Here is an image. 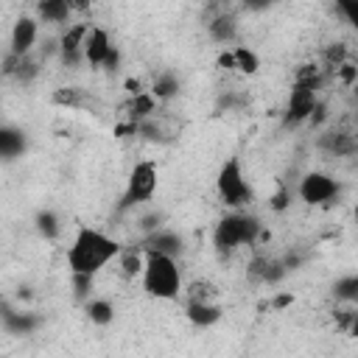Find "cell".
<instances>
[{"label":"cell","instance_id":"4316f807","mask_svg":"<svg viewBox=\"0 0 358 358\" xmlns=\"http://www.w3.org/2000/svg\"><path fill=\"white\" fill-rule=\"evenodd\" d=\"M355 224H358V204H355Z\"/></svg>","mask_w":358,"mask_h":358},{"label":"cell","instance_id":"5b68a950","mask_svg":"<svg viewBox=\"0 0 358 358\" xmlns=\"http://www.w3.org/2000/svg\"><path fill=\"white\" fill-rule=\"evenodd\" d=\"M159 190V168L154 159H140L134 162V168L126 176L123 193L117 199V213H131L137 207H145L148 201H154Z\"/></svg>","mask_w":358,"mask_h":358},{"label":"cell","instance_id":"2e32d148","mask_svg":"<svg viewBox=\"0 0 358 358\" xmlns=\"http://www.w3.org/2000/svg\"><path fill=\"white\" fill-rule=\"evenodd\" d=\"M25 148H28V137H25L22 129H17L11 123L0 126V157L6 162H14L17 157H22Z\"/></svg>","mask_w":358,"mask_h":358},{"label":"cell","instance_id":"6da1fadb","mask_svg":"<svg viewBox=\"0 0 358 358\" xmlns=\"http://www.w3.org/2000/svg\"><path fill=\"white\" fill-rule=\"evenodd\" d=\"M120 252H123L120 241H115L112 235H106V232L98 229V227L84 224V227H78L76 235L70 238L64 263H67L70 277L95 280L112 260L120 257Z\"/></svg>","mask_w":358,"mask_h":358},{"label":"cell","instance_id":"4fadbf2b","mask_svg":"<svg viewBox=\"0 0 358 358\" xmlns=\"http://www.w3.org/2000/svg\"><path fill=\"white\" fill-rule=\"evenodd\" d=\"M143 246L151 249V252L176 257V260H179V255L185 252V241H182V235H179L176 229H168V227H162V229L151 232L148 238H143Z\"/></svg>","mask_w":358,"mask_h":358},{"label":"cell","instance_id":"484cf974","mask_svg":"<svg viewBox=\"0 0 358 358\" xmlns=\"http://www.w3.org/2000/svg\"><path fill=\"white\" fill-rule=\"evenodd\" d=\"M291 302H294V296H291V294H282V296L274 299V308H285V305H291Z\"/></svg>","mask_w":358,"mask_h":358},{"label":"cell","instance_id":"d6986e66","mask_svg":"<svg viewBox=\"0 0 358 358\" xmlns=\"http://www.w3.org/2000/svg\"><path fill=\"white\" fill-rule=\"evenodd\" d=\"M84 313H87V319H90L95 327H106V324L115 322V305H112L106 296H92V299H87Z\"/></svg>","mask_w":358,"mask_h":358},{"label":"cell","instance_id":"7402d4cb","mask_svg":"<svg viewBox=\"0 0 358 358\" xmlns=\"http://www.w3.org/2000/svg\"><path fill=\"white\" fill-rule=\"evenodd\" d=\"M333 296L344 305H352L358 302V271H350V274H341L336 282H333Z\"/></svg>","mask_w":358,"mask_h":358},{"label":"cell","instance_id":"5bb4252c","mask_svg":"<svg viewBox=\"0 0 358 358\" xmlns=\"http://www.w3.org/2000/svg\"><path fill=\"white\" fill-rule=\"evenodd\" d=\"M185 316L196 327H213L224 319V305L215 302H185Z\"/></svg>","mask_w":358,"mask_h":358},{"label":"cell","instance_id":"d4e9b609","mask_svg":"<svg viewBox=\"0 0 358 358\" xmlns=\"http://www.w3.org/2000/svg\"><path fill=\"white\" fill-rule=\"evenodd\" d=\"M336 14L358 34V0H338L336 3Z\"/></svg>","mask_w":358,"mask_h":358},{"label":"cell","instance_id":"8992f818","mask_svg":"<svg viewBox=\"0 0 358 358\" xmlns=\"http://www.w3.org/2000/svg\"><path fill=\"white\" fill-rule=\"evenodd\" d=\"M296 196L308 207H327L341 196V182L327 171H308L296 182Z\"/></svg>","mask_w":358,"mask_h":358},{"label":"cell","instance_id":"7c38bea8","mask_svg":"<svg viewBox=\"0 0 358 358\" xmlns=\"http://www.w3.org/2000/svg\"><path fill=\"white\" fill-rule=\"evenodd\" d=\"M246 271H249L252 280L266 282V285H274V282H280V280L288 274L285 263H282L280 257H274V255H255V257L249 260Z\"/></svg>","mask_w":358,"mask_h":358},{"label":"cell","instance_id":"603a6c76","mask_svg":"<svg viewBox=\"0 0 358 358\" xmlns=\"http://www.w3.org/2000/svg\"><path fill=\"white\" fill-rule=\"evenodd\" d=\"M232 59H235V73L243 76H255L260 70V59L249 45H235L232 48Z\"/></svg>","mask_w":358,"mask_h":358},{"label":"cell","instance_id":"ac0fdd59","mask_svg":"<svg viewBox=\"0 0 358 358\" xmlns=\"http://www.w3.org/2000/svg\"><path fill=\"white\" fill-rule=\"evenodd\" d=\"M39 324H42V319L34 316L31 310H11L8 305L3 308V327H6V333H11V336H28V333H34Z\"/></svg>","mask_w":358,"mask_h":358},{"label":"cell","instance_id":"9a60e30c","mask_svg":"<svg viewBox=\"0 0 358 358\" xmlns=\"http://www.w3.org/2000/svg\"><path fill=\"white\" fill-rule=\"evenodd\" d=\"M207 34H210V39L215 45H232L238 39V20H235V14H229V11L221 8L215 17H210Z\"/></svg>","mask_w":358,"mask_h":358},{"label":"cell","instance_id":"30bf717a","mask_svg":"<svg viewBox=\"0 0 358 358\" xmlns=\"http://www.w3.org/2000/svg\"><path fill=\"white\" fill-rule=\"evenodd\" d=\"M90 22H70L59 36V59L70 67L84 62V45H87Z\"/></svg>","mask_w":358,"mask_h":358},{"label":"cell","instance_id":"52a82bcc","mask_svg":"<svg viewBox=\"0 0 358 358\" xmlns=\"http://www.w3.org/2000/svg\"><path fill=\"white\" fill-rule=\"evenodd\" d=\"M84 62L90 67H103V70H117L120 53L103 25H90L87 45H84Z\"/></svg>","mask_w":358,"mask_h":358},{"label":"cell","instance_id":"8fae6325","mask_svg":"<svg viewBox=\"0 0 358 358\" xmlns=\"http://www.w3.org/2000/svg\"><path fill=\"white\" fill-rule=\"evenodd\" d=\"M176 134H179V123H176L165 109H159V112L151 115L148 120L137 123V137H143L145 143L165 145V143H173Z\"/></svg>","mask_w":358,"mask_h":358},{"label":"cell","instance_id":"3957f363","mask_svg":"<svg viewBox=\"0 0 358 358\" xmlns=\"http://www.w3.org/2000/svg\"><path fill=\"white\" fill-rule=\"evenodd\" d=\"M140 285L157 302L179 299L185 294V274H182L179 260L145 249V266H143V274H140Z\"/></svg>","mask_w":358,"mask_h":358},{"label":"cell","instance_id":"cb8c5ba5","mask_svg":"<svg viewBox=\"0 0 358 358\" xmlns=\"http://www.w3.org/2000/svg\"><path fill=\"white\" fill-rule=\"evenodd\" d=\"M34 227L45 241H56L62 235V221H59V215L53 210H39L36 218H34Z\"/></svg>","mask_w":358,"mask_h":358},{"label":"cell","instance_id":"ffe728a7","mask_svg":"<svg viewBox=\"0 0 358 358\" xmlns=\"http://www.w3.org/2000/svg\"><path fill=\"white\" fill-rule=\"evenodd\" d=\"M117 263H120V274L123 277H129V280L131 277H140L143 274V266H145V249H143V243L140 246H123Z\"/></svg>","mask_w":358,"mask_h":358},{"label":"cell","instance_id":"7a4b0ae2","mask_svg":"<svg viewBox=\"0 0 358 358\" xmlns=\"http://www.w3.org/2000/svg\"><path fill=\"white\" fill-rule=\"evenodd\" d=\"M263 235V224L252 210H227L215 224H213V246L221 255H232L238 249H252L257 246Z\"/></svg>","mask_w":358,"mask_h":358},{"label":"cell","instance_id":"ba28073f","mask_svg":"<svg viewBox=\"0 0 358 358\" xmlns=\"http://www.w3.org/2000/svg\"><path fill=\"white\" fill-rule=\"evenodd\" d=\"M39 42V20L31 14H22L14 20L11 34H8V53L14 56H34Z\"/></svg>","mask_w":358,"mask_h":358},{"label":"cell","instance_id":"277c9868","mask_svg":"<svg viewBox=\"0 0 358 358\" xmlns=\"http://www.w3.org/2000/svg\"><path fill=\"white\" fill-rule=\"evenodd\" d=\"M215 196L227 210H249L255 201V187L241 165L238 157H229L221 162L215 173Z\"/></svg>","mask_w":358,"mask_h":358},{"label":"cell","instance_id":"9c48e42d","mask_svg":"<svg viewBox=\"0 0 358 358\" xmlns=\"http://www.w3.org/2000/svg\"><path fill=\"white\" fill-rule=\"evenodd\" d=\"M319 148L330 157H355L358 154V131L338 123L327 131H322L319 137Z\"/></svg>","mask_w":358,"mask_h":358},{"label":"cell","instance_id":"e0dca14e","mask_svg":"<svg viewBox=\"0 0 358 358\" xmlns=\"http://www.w3.org/2000/svg\"><path fill=\"white\" fill-rule=\"evenodd\" d=\"M36 20L39 22H48V25H70L73 20V3L67 0H45V3H36Z\"/></svg>","mask_w":358,"mask_h":358},{"label":"cell","instance_id":"44dd1931","mask_svg":"<svg viewBox=\"0 0 358 358\" xmlns=\"http://www.w3.org/2000/svg\"><path fill=\"white\" fill-rule=\"evenodd\" d=\"M148 92H151L159 103H168L171 98L179 95V78H176L173 73H157L154 81H151V87H148Z\"/></svg>","mask_w":358,"mask_h":358}]
</instances>
